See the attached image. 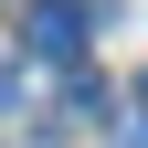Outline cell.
Returning <instances> with one entry per match:
<instances>
[{"mask_svg": "<svg viewBox=\"0 0 148 148\" xmlns=\"http://www.w3.org/2000/svg\"><path fill=\"white\" fill-rule=\"evenodd\" d=\"M21 53H32V64H74V53H85V11H74V0H32Z\"/></svg>", "mask_w": 148, "mask_h": 148, "instance_id": "cell-1", "label": "cell"}, {"mask_svg": "<svg viewBox=\"0 0 148 148\" xmlns=\"http://www.w3.org/2000/svg\"><path fill=\"white\" fill-rule=\"evenodd\" d=\"M116 148H148V116H127V127H116Z\"/></svg>", "mask_w": 148, "mask_h": 148, "instance_id": "cell-2", "label": "cell"}, {"mask_svg": "<svg viewBox=\"0 0 148 148\" xmlns=\"http://www.w3.org/2000/svg\"><path fill=\"white\" fill-rule=\"evenodd\" d=\"M74 11H95V0H74Z\"/></svg>", "mask_w": 148, "mask_h": 148, "instance_id": "cell-3", "label": "cell"}]
</instances>
